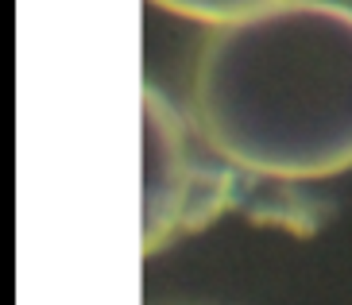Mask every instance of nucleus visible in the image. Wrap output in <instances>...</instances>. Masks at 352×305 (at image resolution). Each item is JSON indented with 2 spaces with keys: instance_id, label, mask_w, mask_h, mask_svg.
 I'll return each mask as SVG.
<instances>
[{
  "instance_id": "1",
  "label": "nucleus",
  "mask_w": 352,
  "mask_h": 305,
  "mask_svg": "<svg viewBox=\"0 0 352 305\" xmlns=\"http://www.w3.org/2000/svg\"><path fill=\"white\" fill-rule=\"evenodd\" d=\"M190 124L221 163L271 182L352 170V4L287 0L209 31Z\"/></svg>"
},
{
  "instance_id": "2",
  "label": "nucleus",
  "mask_w": 352,
  "mask_h": 305,
  "mask_svg": "<svg viewBox=\"0 0 352 305\" xmlns=\"http://www.w3.org/2000/svg\"><path fill=\"white\" fill-rule=\"evenodd\" d=\"M194 205L209 213L213 205L197 197L194 159L186 143V124L163 93L147 89V251L175 240L178 228L194 216Z\"/></svg>"
},
{
  "instance_id": "3",
  "label": "nucleus",
  "mask_w": 352,
  "mask_h": 305,
  "mask_svg": "<svg viewBox=\"0 0 352 305\" xmlns=\"http://www.w3.org/2000/svg\"><path fill=\"white\" fill-rule=\"evenodd\" d=\"M170 16H182L190 23H201V27H228V23L252 20L259 12H271L287 4V0H151Z\"/></svg>"
}]
</instances>
